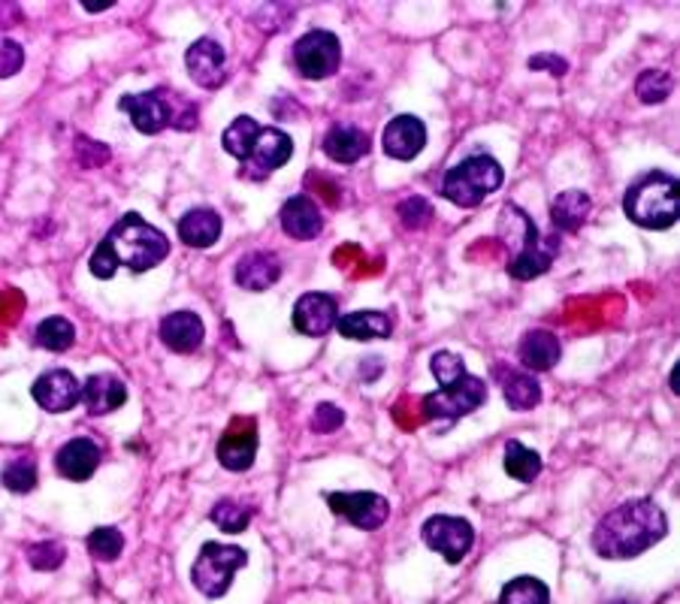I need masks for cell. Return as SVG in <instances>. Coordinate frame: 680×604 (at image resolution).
Masks as SVG:
<instances>
[{
    "instance_id": "obj_14",
    "label": "cell",
    "mask_w": 680,
    "mask_h": 604,
    "mask_svg": "<svg viewBox=\"0 0 680 604\" xmlns=\"http://www.w3.org/2000/svg\"><path fill=\"white\" fill-rule=\"evenodd\" d=\"M219 462L227 471H248L255 466L257 457V426L252 417H233L231 429L221 435L219 447Z\"/></svg>"
},
{
    "instance_id": "obj_8",
    "label": "cell",
    "mask_w": 680,
    "mask_h": 604,
    "mask_svg": "<svg viewBox=\"0 0 680 604\" xmlns=\"http://www.w3.org/2000/svg\"><path fill=\"white\" fill-rule=\"evenodd\" d=\"M487 402V384L484 378L478 374H462L457 384L442 387L438 393H426L424 396V414L430 421L454 423L472 414Z\"/></svg>"
},
{
    "instance_id": "obj_36",
    "label": "cell",
    "mask_w": 680,
    "mask_h": 604,
    "mask_svg": "<svg viewBox=\"0 0 680 604\" xmlns=\"http://www.w3.org/2000/svg\"><path fill=\"white\" fill-rule=\"evenodd\" d=\"M671 88H675V82H671V76H668L666 70H644L642 76L635 79V97H638L642 103H647V107L668 100Z\"/></svg>"
},
{
    "instance_id": "obj_43",
    "label": "cell",
    "mask_w": 680,
    "mask_h": 604,
    "mask_svg": "<svg viewBox=\"0 0 680 604\" xmlns=\"http://www.w3.org/2000/svg\"><path fill=\"white\" fill-rule=\"evenodd\" d=\"M110 7H115V0H100V3L86 0V3H82V10H88V12H103V10H110Z\"/></svg>"
},
{
    "instance_id": "obj_2",
    "label": "cell",
    "mask_w": 680,
    "mask_h": 604,
    "mask_svg": "<svg viewBox=\"0 0 680 604\" xmlns=\"http://www.w3.org/2000/svg\"><path fill=\"white\" fill-rule=\"evenodd\" d=\"M668 535L666 511L654 499H629L595 523L593 553L602 559H635Z\"/></svg>"
},
{
    "instance_id": "obj_28",
    "label": "cell",
    "mask_w": 680,
    "mask_h": 604,
    "mask_svg": "<svg viewBox=\"0 0 680 604\" xmlns=\"http://www.w3.org/2000/svg\"><path fill=\"white\" fill-rule=\"evenodd\" d=\"M336 329L339 336L354 342H372V338H388L393 333V321L384 312H352L342 314Z\"/></svg>"
},
{
    "instance_id": "obj_13",
    "label": "cell",
    "mask_w": 680,
    "mask_h": 604,
    "mask_svg": "<svg viewBox=\"0 0 680 604\" xmlns=\"http://www.w3.org/2000/svg\"><path fill=\"white\" fill-rule=\"evenodd\" d=\"M31 396L37 399V405L49 414H64L74 405L82 402V384L70 369H52L43 372L31 387Z\"/></svg>"
},
{
    "instance_id": "obj_44",
    "label": "cell",
    "mask_w": 680,
    "mask_h": 604,
    "mask_svg": "<svg viewBox=\"0 0 680 604\" xmlns=\"http://www.w3.org/2000/svg\"><path fill=\"white\" fill-rule=\"evenodd\" d=\"M668 387H671V393L678 396V393H680V360L671 366V378H668Z\"/></svg>"
},
{
    "instance_id": "obj_33",
    "label": "cell",
    "mask_w": 680,
    "mask_h": 604,
    "mask_svg": "<svg viewBox=\"0 0 680 604\" xmlns=\"http://www.w3.org/2000/svg\"><path fill=\"white\" fill-rule=\"evenodd\" d=\"M34 338H37L40 348L62 354V350H67L70 345H74L76 329H74V324L67 321V317L55 314V317H46V321H40L37 336H34Z\"/></svg>"
},
{
    "instance_id": "obj_4",
    "label": "cell",
    "mask_w": 680,
    "mask_h": 604,
    "mask_svg": "<svg viewBox=\"0 0 680 604\" xmlns=\"http://www.w3.org/2000/svg\"><path fill=\"white\" fill-rule=\"evenodd\" d=\"M623 212L642 230L675 227L678 224V179L662 169L644 172L623 193Z\"/></svg>"
},
{
    "instance_id": "obj_34",
    "label": "cell",
    "mask_w": 680,
    "mask_h": 604,
    "mask_svg": "<svg viewBox=\"0 0 680 604\" xmlns=\"http://www.w3.org/2000/svg\"><path fill=\"white\" fill-rule=\"evenodd\" d=\"M209 519H212L221 532L236 535V532L248 529V523H252V507H245L243 502H236V499H219V502L212 505Z\"/></svg>"
},
{
    "instance_id": "obj_1",
    "label": "cell",
    "mask_w": 680,
    "mask_h": 604,
    "mask_svg": "<svg viewBox=\"0 0 680 604\" xmlns=\"http://www.w3.org/2000/svg\"><path fill=\"white\" fill-rule=\"evenodd\" d=\"M167 257H170V239L155 224H148L143 215L127 212L112 224L107 239L94 248L88 269L94 278L107 281L119 272V266L131 269V272H148V269L164 264Z\"/></svg>"
},
{
    "instance_id": "obj_39",
    "label": "cell",
    "mask_w": 680,
    "mask_h": 604,
    "mask_svg": "<svg viewBox=\"0 0 680 604\" xmlns=\"http://www.w3.org/2000/svg\"><path fill=\"white\" fill-rule=\"evenodd\" d=\"M64 547L55 541H37L27 550V562L34 566V571H55L64 562Z\"/></svg>"
},
{
    "instance_id": "obj_10",
    "label": "cell",
    "mask_w": 680,
    "mask_h": 604,
    "mask_svg": "<svg viewBox=\"0 0 680 604\" xmlns=\"http://www.w3.org/2000/svg\"><path fill=\"white\" fill-rule=\"evenodd\" d=\"M421 538H424L430 550L442 553V559H445L448 566H460L462 559L469 556V550H472L475 529L469 519L436 514V517H430L424 523Z\"/></svg>"
},
{
    "instance_id": "obj_19",
    "label": "cell",
    "mask_w": 680,
    "mask_h": 604,
    "mask_svg": "<svg viewBox=\"0 0 680 604\" xmlns=\"http://www.w3.org/2000/svg\"><path fill=\"white\" fill-rule=\"evenodd\" d=\"M207 338V326L194 312H172L160 321V342L172 354H194Z\"/></svg>"
},
{
    "instance_id": "obj_35",
    "label": "cell",
    "mask_w": 680,
    "mask_h": 604,
    "mask_svg": "<svg viewBox=\"0 0 680 604\" xmlns=\"http://www.w3.org/2000/svg\"><path fill=\"white\" fill-rule=\"evenodd\" d=\"M88 553L98 562H115L124 550V535L115 526H98L88 535Z\"/></svg>"
},
{
    "instance_id": "obj_40",
    "label": "cell",
    "mask_w": 680,
    "mask_h": 604,
    "mask_svg": "<svg viewBox=\"0 0 680 604\" xmlns=\"http://www.w3.org/2000/svg\"><path fill=\"white\" fill-rule=\"evenodd\" d=\"M25 67V48L10 36H0V79H10Z\"/></svg>"
},
{
    "instance_id": "obj_31",
    "label": "cell",
    "mask_w": 680,
    "mask_h": 604,
    "mask_svg": "<svg viewBox=\"0 0 680 604\" xmlns=\"http://www.w3.org/2000/svg\"><path fill=\"white\" fill-rule=\"evenodd\" d=\"M499 604H550V590H547L545 580L521 574L502 586Z\"/></svg>"
},
{
    "instance_id": "obj_27",
    "label": "cell",
    "mask_w": 680,
    "mask_h": 604,
    "mask_svg": "<svg viewBox=\"0 0 680 604\" xmlns=\"http://www.w3.org/2000/svg\"><path fill=\"white\" fill-rule=\"evenodd\" d=\"M593 212V200L590 193L583 191H562L557 193V200L550 203V224H554V233L562 230V233H575L581 230V224Z\"/></svg>"
},
{
    "instance_id": "obj_15",
    "label": "cell",
    "mask_w": 680,
    "mask_h": 604,
    "mask_svg": "<svg viewBox=\"0 0 680 604\" xmlns=\"http://www.w3.org/2000/svg\"><path fill=\"white\" fill-rule=\"evenodd\" d=\"M293 155V139L279 127H264L260 136H257L255 148H252V157L245 160L243 172L252 176V179H264L269 172H276L279 167H285Z\"/></svg>"
},
{
    "instance_id": "obj_30",
    "label": "cell",
    "mask_w": 680,
    "mask_h": 604,
    "mask_svg": "<svg viewBox=\"0 0 680 604\" xmlns=\"http://www.w3.org/2000/svg\"><path fill=\"white\" fill-rule=\"evenodd\" d=\"M502 466H505V474L509 478H514V481L521 483H533L538 474H542V457L535 454L533 447L521 445L517 438H511L509 445H505V459H502Z\"/></svg>"
},
{
    "instance_id": "obj_9",
    "label": "cell",
    "mask_w": 680,
    "mask_h": 604,
    "mask_svg": "<svg viewBox=\"0 0 680 604\" xmlns=\"http://www.w3.org/2000/svg\"><path fill=\"white\" fill-rule=\"evenodd\" d=\"M293 67L303 79H330L342 67V43L333 31H309L293 43Z\"/></svg>"
},
{
    "instance_id": "obj_29",
    "label": "cell",
    "mask_w": 680,
    "mask_h": 604,
    "mask_svg": "<svg viewBox=\"0 0 680 604\" xmlns=\"http://www.w3.org/2000/svg\"><path fill=\"white\" fill-rule=\"evenodd\" d=\"M260 131H264V127H260L252 115H239V119H233L231 127L224 131L221 145H224L227 155H233L236 160H243L245 164V160L252 157V148H255Z\"/></svg>"
},
{
    "instance_id": "obj_24",
    "label": "cell",
    "mask_w": 680,
    "mask_h": 604,
    "mask_svg": "<svg viewBox=\"0 0 680 604\" xmlns=\"http://www.w3.org/2000/svg\"><path fill=\"white\" fill-rule=\"evenodd\" d=\"M369 133H364L354 124H333L324 136V155L336 164L352 167L360 157L369 155Z\"/></svg>"
},
{
    "instance_id": "obj_21",
    "label": "cell",
    "mask_w": 680,
    "mask_h": 604,
    "mask_svg": "<svg viewBox=\"0 0 680 604\" xmlns=\"http://www.w3.org/2000/svg\"><path fill=\"white\" fill-rule=\"evenodd\" d=\"M233 278L243 290H260L272 288L281 278V260L272 251H248L236 260Z\"/></svg>"
},
{
    "instance_id": "obj_41",
    "label": "cell",
    "mask_w": 680,
    "mask_h": 604,
    "mask_svg": "<svg viewBox=\"0 0 680 604\" xmlns=\"http://www.w3.org/2000/svg\"><path fill=\"white\" fill-rule=\"evenodd\" d=\"M342 423H345V411H342L339 405H333V402H321L315 414H312V429L321 435L336 433Z\"/></svg>"
},
{
    "instance_id": "obj_3",
    "label": "cell",
    "mask_w": 680,
    "mask_h": 604,
    "mask_svg": "<svg viewBox=\"0 0 680 604\" xmlns=\"http://www.w3.org/2000/svg\"><path fill=\"white\" fill-rule=\"evenodd\" d=\"M119 109L131 115L134 127L146 136L167 131H194L200 124V112L197 103H191L188 97L179 91H172L167 85L152 88V91H140V94H124L119 100Z\"/></svg>"
},
{
    "instance_id": "obj_26",
    "label": "cell",
    "mask_w": 680,
    "mask_h": 604,
    "mask_svg": "<svg viewBox=\"0 0 680 604\" xmlns=\"http://www.w3.org/2000/svg\"><path fill=\"white\" fill-rule=\"evenodd\" d=\"M517 354H521V362L529 372H547L562 357V345L550 329H529V333H523Z\"/></svg>"
},
{
    "instance_id": "obj_6",
    "label": "cell",
    "mask_w": 680,
    "mask_h": 604,
    "mask_svg": "<svg viewBox=\"0 0 680 604\" xmlns=\"http://www.w3.org/2000/svg\"><path fill=\"white\" fill-rule=\"evenodd\" d=\"M245 562H248V553L243 547L207 541L200 547L194 566H191V583L207 599H224L233 586V578L239 574V568H245Z\"/></svg>"
},
{
    "instance_id": "obj_20",
    "label": "cell",
    "mask_w": 680,
    "mask_h": 604,
    "mask_svg": "<svg viewBox=\"0 0 680 604\" xmlns=\"http://www.w3.org/2000/svg\"><path fill=\"white\" fill-rule=\"evenodd\" d=\"M82 402H86L91 417H103V414H112V411H119L127 402V387H124L119 374H91L82 384Z\"/></svg>"
},
{
    "instance_id": "obj_32",
    "label": "cell",
    "mask_w": 680,
    "mask_h": 604,
    "mask_svg": "<svg viewBox=\"0 0 680 604\" xmlns=\"http://www.w3.org/2000/svg\"><path fill=\"white\" fill-rule=\"evenodd\" d=\"M0 481L10 493H31L37 486V462L31 454H22V457L10 459L3 471H0Z\"/></svg>"
},
{
    "instance_id": "obj_42",
    "label": "cell",
    "mask_w": 680,
    "mask_h": 604,
    "mask_svg": "<svg viewBox=\"0 0 680 604\" xmlns=\"http://www.w3.org/2000/svg\"><path fill=\"white\" fill-rule=\"evenodd\" d=\"M529 70H547L554 76H566L569 72V60L559 55H533L529 58Z\"/></svg>"
},
{
    "instance_id": "obj_22",
    "label": "cell",
    "mask_w": 680,
    "mask_h": 604,
    "mask_svg": "<svg viewBox=\"0 0 680 604\" xmlns=\"http://www.w3.org/2000/svg\"><path fill=\"white\" fill-rule=\"evenodd\" d=\"M100 466V447L91 438H70L55 457V469L67 481H88Z\"/></svg>"
},
{
    "instance_id": "obj_16",
    "label": "cell",
    "mask_w": 680,
    "mask_h": 604,
    "mask_svg": "<svg viewBox=\"0 0 680 604\" xmlns=\"http://www.w3.org/2000/svg\"><path fill=\"white\" fill-rule=\"evenodd\" d=\"M339 321V302L333 300L330 293H303L297 305H293V326L303 336H327L330 329H336Z\"/></svg>"
},
{
    "instance_id": "obj_17",
    "label": "cell",
    "mask_w": 680,
    "mask_h": 604,
    "mask_svg": "<svg viewBox=\"0 0 680 604\" xmlns=\"http://www.w3.org/2000/svg\"><path fill=\"white\" fill-rule=\"evenodd\" d=\"M381 148L393 160H414L426 148V124L417 115H397L381 131Z\"/></svg>"
},
{
    "instance_id": "obj_18",
    "label": "cell",
    "mask_w": 680,
    "mask_h": 604,
    "mask_svg": "<svg viewBox=\"0 0 680 604\" xmlns=\"http://www.w3.org/2000/svg\"><path fill=\"white\" fill-rule=\"evenodd\" d=\"M279 217H281V230H285L291 239L300 242L317 239L321 230H324V215H321V209H317L315 200L305 197V193H297V197H291L288 203L281 205Z\"/></svg>"
},
{
    "instance_id": "obj_25",
    "label": "cell",
    "mask_w": 680,
    "mask_h": 604,
    "mask_svg": "<svg viewBox=\"0 0 680 604\" xmlns=\"http://www.w3.org/2000/svg\"><path fill=\"white\" fill-rule=\"evenodd\" d=\"M221 215L209 205H197L191 212H185L179 217V239L188 245V248H212L215 242L221 239Z\"/></svg>"
},
{
    "instance_id": "obj_7",
    "label": "cell",
    "mask_w": 680,
    "mask_h": 604,
    "mask_svg": "<svg viewBox=\"0 0 680 604\" xmlns=\"http://www.w3.org/2000/svg\"><path fill=\"white\" fill-rule=\"evenodd\" d=\"M517 221L523 224V245L521 251L509 260V276L514 281H533V278L545 276L547 269L554 266L559 251L557 233L554 236H542V230L535 227V221L521 205H517Z\"/></svg>"
},
{
    "instance_id": "obj_45",
    "label": "cell",
    "mask_w": 680,
    "mask_h": 604,
    "mask_svg": "<svg viewBox=\"0 0 680 604\" xmlns=\"http://www.w3.org/2000/svg\"><path fill=\"white\" fill-rule=\"evenodd\" d=\"M611 604H635V602H611Z\"/></svg>"
},
{
    "instance_id": "obj_11",
    "label": "cell",
    "mask_w": 680,
    "mask_h": 604,
    "mask_svg": "<svg viewBox=\"0 0 680 604\" xmlns=\"http://www.w3.org/2000/svg\"><path fill=\"white\" fill-rule=\"evenodd\" d=\"M327 505L336 517L348 519L364 532L381 529L390 517V502L381 493L360 490V493H327Z\"/></svg>"
},
{
    "instance_id": "obj_5",
    "label": "cell",
    "mask_w": 680,
    "mask_h": 604,
    "mask_svg": "<svg viewBox=\"0 0 680 604\" xmlns=\"http://www.w3.org/2000/svg\"><path fill=\"white\" fill-rule=\"evenodd\" d=\"M505 181V172L490 155H472L450 167L442 179L438 193L460 209H475L484 203V197L497 193Z\"/></svg>"
},
{
    "instance_id": "obj_23",
    "label": "cell",
    "mask_w": 680,
    "mask_h": 604,
    "mask_svg": "<svg viewBox=\"0 0 680 604\" xmlns=\"http://www.w3.org/2000/svg\"><path fill=\"white\" fill-rule=\"evenodd\" d=\"M493 372H497L502 396L511 411H529L542 402V384L535 381V374L511 369V366H497Z\"/></svg>"
},
{
    "instance_id": "obj_38",
    "label": "cell",
    "mask_w": 680,
    "mask_h": 604,
    "mask_svg": "<svg viewBox=\"0 0 680 604\" xmlns=\"http://www.w3.org/2000/svg\"><path fill=\"white\" fill-rule=\"evenodd\" d=\"M397 215H400L402 227L421 230L433 221V205L424 197H405L400 205H397Z\"/></svg>"
},
{
    "instance_id": "obj_37",
    "label": "cell",
    "mask_w": 680,
    "mask_h": 604,
    "mask_svg": "<svg viewBox=\"0 0 680 604\" xmlns=\"http://www.w3.org/2000/svg\"><path fill=\"white\" fill-rule=\"evenodd\" d=\"M430 372H433L438 384L450 387L457 384L462 374H466V362H462L460 354H454V350H436L433 360H430Z\"/></svg>"
},
{
    "instance_id": "obj_12",
    "label": "cell",
    "mask_w": 680,
    "mask_h": 604,
    "mask_svg": "<svg viewBox=\"0 0 680 604\" xmlns=\"http://www.w3.org/2000/svg\"><path fill=\"white\" fill-rule=\"evenodd\" d=\"M185 67H188V76L194 79V85L207 88V91H215L227 79V55H224L219 40H212V36H200L197 43L188 46Z\"/></svg>"
}]
</instances>
